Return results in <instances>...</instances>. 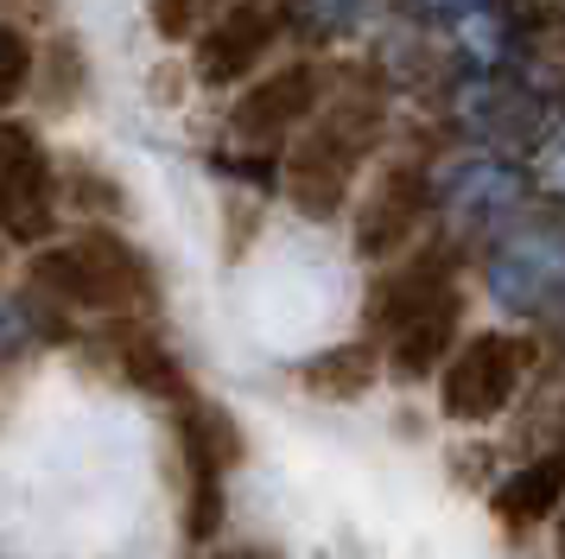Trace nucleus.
I'll return each instance as SVG.
<instances>
[{
    "mask_svg": "<svg viewBox=\"0 0 565 559\" xmlns=\"http://www.w3.org/2000/svg\"><path fill=\"white\" fill-rule=\"evenodd\" d=\"M369 325L382 330L387 369L401 381H419L433 376L438 362H451V344H458L463 325V293L451 280V254L426 249L413 254L401 274H387L369 299Z\"/></svg>",
    "mask_w": 565,
    "mask_h": 559,
    "instance_id": "nucleus-1",
    "label": "nucleus"
},
{
    "mask_svg": "<svg viewBox=\"0 0 565 559\" xmlns=\"http://www.w3.org/2000/svg\"><path fill=\"white\" fill-rule=\"evenodd\" d=\"M26 293L39 305L64 312H96V318H128L153 305V267L115 229H83L77 242H45L26 261Z\"/></svg>",
    "mask_w": 565,
    "mask_h": 559,
    "instance_id": "nucleus-2",
    "label": "nucleus"
},
{
    "mask_svg": "<svg viewBox=\"0 0 565 559\" xmlns=\"http://www.w3.org/2000/svg\"><path fill=\"white\" fill-rule=\"evenodd\" d=\"M382 140V89L362 83V89H337L324 102V115L306 127V140L286 152L280 184L292 210L311 217V223H331L350 203V184H356V166L369 159V147Z\"/></svg>",
    "mask_w": 565,
    "mask_h": 559,
    "instance_id": "nucleus-3",
    "label": "nucleus"
},
{
    "mask_svg": "<svg viewBox=\"0 0 565 559\" xmlns=\"http://www.w3.org/2000/svg\"><path fill=\"white\" fill-rule=\"evenodd\" d=\"M534 369V344L514 337V330H483L470 337L451 362H445V420L463 426H483L495 413H509V401L521 394V381Z\"/></svg>",
    "mask_w": 565,
    "mask_h": 559,
    "instance_id": "nucleus-4",
    "label": "nucleus"
},
{
    "mask_svg": "<svg viewBox=\"0 0 565 559\" xmlns=\"http://www.w3.org/2000/svg\"><path fill=\"white\" fill-rule=\"evenodd\" d=\"M324 115V71L318 64H286V71L248 83L230 108V140L248 152H274L286 134H299Z\"/></svg>",
    "mask_w": 565,
    "mask_h": 559,
    "instance_id": "nucleus-5",
    "label": "nucleus"
},
{
    "mask_svg": "<svg viewBox=\"0 0 565 559\" xmlns=\"http://www.w3.org/2000/svg\"><path fill=\"white\" fill-rule=\"evenodd\" d=\"M52 217H57V172L45 147L26 127H0V235L26 242L39 254L52 242Z\"/></svg>",
    "mask_w": 565,
    "mask_h": 559,
    "instance_id": "nucleus-6",
    "label": "nucleus"
},
{
    "mask_svg": "<svg viewBox=\"0 0 565 559\" xmlns=\"http://www.w3.org/2000/svg\"><path fill=\"white\" fill-rule=\"evenodd\" d=\"M426 210H433V178H426V166L394 159V166L375 178V191L362 198V210H356V254H369V261L401 254L413 235H419Z\"/></svg>",
    "mask_w": 565,
    "mask_h": 559,
    "instance_id": "nucleus-7",
    "label": "nucleus"
},
{
    "mask_svg": "<svg viewBox=\"0 0 565 559\" xmlns=\"http://www.w3.org/2000/svg\"><path fill=\"white\" fill-rule=\"evenodd\" d=\"M274 39H280V13L242 0V7H230V13H216L204 25V39H198V76H204L210 89H235V83L255 76V64L274 51Z\"/></svg>",
    "mask_w": 565,
    "mask_h": 559,
    "instance_id": "nucleus-8",
    "label": "nucleus"
},
{
    "mask_svg": "<svg viewBox=\"0 0 565 559\" xmlns=\"http://www.w3.org/2000/svg\"><path fill=\"white\" fill-rule=\"evenodd\" d=\"M489 286H495L502 305L534 312L546 293L565 286V235H546V229H514V235H502V249L489 254Z\"/></svg>",
    "mask_w": 565,
    "mask_h": 559,
    "instance_id": "nucleus-9",
    "label": "nucleus"
},
{
    "mask_svg": "<svg viewBox=\"0 0 565 559\" xmlns=\"http://www.w3.org/2000/svg\"><path fill=\"white\" fill-rule=\"evenodd\" d=\"M521 191H527V178H521V166H509V159H458V166L433 184V198L445 203L463 229L502 223L514 203H521Z\"/></svg>",
    "mask_w": 565,
    "mask_h": 559,
    "instance_id": "nucleus-10",
    "label": "nucleus"
},
{
    "mask_svg": "<svg viewBox=\"0 0 565 559\" xmlns=\"http://www.w3.org/2000/svg\"><path fill=\"white\" fill-rule=\"evenodd\" d=\"M242 426L230 420V407L204 401V394H191L179 407V452H184V477L191 483H223L242 464Z\"/></svg>",
    "mask_w": 565,
    "mask_h": 559,
    "instance_id": "nucleus-11",
    "label": "nucleus"
},
{
    "mask_svg": "<svg viewBox=\"0 0 565 559\" xmlns=\"http://www.w3.org/2000/svg\"><path fill=\"white\" fill-rule=\"evenodd\" d=\"M108 356H115V369H121V381L128 388H140V394H159V401L184 407L198 388H191V376L179 369V356L159 344L153 330L140 325H115L108 330Z\"/></svg>",
    "mask_w": 565,
    "mask_h": 559,
    "instance_id": "nucleus-12",
    "label": "nucleus"
},
{
    "mask_svg": "<svg viewBox=\"0 0 565 559\" xmlns=\"http://www.w3.org/2000/svg\"><path fill=\"white\" fill-rule=\"evenodd\" d=\"M559 496H565V452H553V457L521 464V471L495 489V515H502L509 528H534L546 515H559Z\"/></svg>",
    "mask_w": 565,
    "mask_h": 559,
    "instance_id": "nucleus-13",
    "label": "nucleus"
},
{
    "mask_svg": "<svg viewBox=\"0 0 565 559\" xmlns=\"http://www.w3.org/2000/svg\"><path fill=\"white\" fill-rule=\"evenodd\" d=\"M299 376L318 401H362L382 376V350L375 344H331L324 356H311Z\"/></svg>",
    "mask_w": 565,
    "mask_h": 559,
    "instance_id": "nucleus-14",
    "label": "nucleus"
},
{
    "mask_svg": "<svg viewBox=\"0 0 565 559\" xmlns=\"http://www.w3.org/2000/svg\"><path fill=\"white\" fill-rule=\"evenodd\" d=\"M369 7L375 0H280V25H292L299 39H343L362 25Z\"/></svg>",
    "mask_w": 565,
    "mask_h": 559,
    "instance_id": "nucleus-15",
    "label": "nucleus"
},
{
    "mask_svg": "<svg viewBox=\"0 0 565 559\" xmlns=\"http://www.w3.org/2000/svg\"><path fill=\"white\" fill-rule=\"evenodd\" d=\"M32 39L20 32V25H0V102H13V96H26V83H32Z\"/></svg>",
    "mask_w": 565,
    "mask_h": 559,
    "instance_id": "nucleus-16",
    "label": "nucleus"
},
{
    "mask_svg": "<svg viewBox=\"0 0 565 559\" xmlns=\"http://www.w3.org/2000/svg\"><path fill=\"white\" fill-rule=\"evenodd\" d=\"M147 13H153V32L166 39V45H184V39L204 25L210 0H147Z\"/></svg>",
    "mask_w": 565,
    "mask_h": 559,
    "instance_id": "nucleus-17",
    "label": "nucleus"
},
{
    "mask_svg": "<svg viewBox=\"0 0 565 559\" xmlns=\"http://www.w3.org/2000/svg\"><path fill=\"white\" fill-rule=\"evenodd\" d=\"M495 0H401V13H413V20H426V25H470V20H483Z\"/></svg>",
    "mask_w": 565,
    "mask_h": 559,
    "instance_id": "nucleus-18",
    "label": "nucleus"
},
{
    "mask_svg": "<svg viewBox=\"0 0 565 559\" xmlns=\"http://www.w3.org/2000/svg\"><path fill=\"white\" fill-rule=\"evenodd\" d=\"M546 178L565 191V134H553V147H546Z\"/></svg>",
    "mask_w": 565,
    "mask_h": 559,
    "instance_id": "nucleus-19",
    "label": "nucleus"
},
{
    "mask_svg": "<svg viewBox=\"0 0 565 559\" xmlns=\"http://www.w3.org/2000/svg\"><path fill=\"white\" fill-rule=\"evenodd\" d=\"M210 559H280V553H267V547H235V553H210Z\"/></svg>",
    "mask_w": 565,
    "mask_h": 559,
    "instance_id": "nucleus-20",
    "label": "nucleus"
},
{
    "mask_svg": "<svg viewBox=\"0 0 565 559\" xmlns=\"http://www.w3.org/2000/svg\"><path fill=\"white\" fill-rule=\"evenodd\" d=\"M559 559H565V515H559Z\"/></svg>",
    "mask_w": 565,
    "mask_h": 559,
    "instance_id": "nucleus-21",
    "label": "nucleus"
}]
</instances>
